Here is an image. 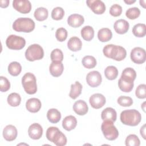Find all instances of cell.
<instances>
[{
    "label": "cell",
    "mask_w": 146,
    "mask_h": 146,
    "mask_svg": "<svg viewBox=\"0 0 146 146\" xmlns=\"http://www.w3.org/2000/svg\"><path fill=\"white\" fill-rule=\"evenodd\" d=\"M43 49L38 44H33L29 46L25 51V57L27 60L30 62L40 60L43 58Z\"/></svg>",
    "instance_id": "7"
},
{
    "label": "cell",
    "mask_w": 146,
    "mask_h": 146,
    "mask_svg": "<svg viewBox=\"0 0 146 146\" xmlns=\"http://www.w3.org/2000/svg\"><path fill=\"white\" fill-rule=\"evenodd\" d=\"M101 129L105 138L108 140H114L119 136V132L111 121L103 120Z\"/></svg>",
    "instance_id": "6"
},
{
    "label": "cell",
    "mask_w": 146,
    "mask_h": 146,
    "mask_svg": "<svg viewBox=\"0 0 146 146\" xmlns=\"http://www.w3.org/2000/svg\"><path fill=\"white\" fill-rule=\"evenodd\" d=\"M140 10L139 8L133 7L128 9L125 13L126 17L129 19H135L140 16Z\"/></svg>",
    "instance_id": "37"
},
{
    "label": "cell",
    "mask_w": 146,
    "mask_h": 146,
    "mask_svg": "<svg viewBox=\"0 0 146 146\" xmlns=\"http://www.w3.org/2000/svg\"><path fill=\"white\" fill-rule=\"evenodd\" d=\"M101 117L103 120H110L115 122L116 120L117 113L113 108L107 107L102 111Z\"/></svg>",
    "instance_id": "22"
},
{
    "label": "cell",
    "mask_w": 146,
    "mask_h": 146,
    "mask_svg": "<svg viewBox=\"0 0 146 146\" xmlns=\"http://www.w3.org/2000/svg\"><path fill=\"white\" fill-rule=\"evenodd\" d=\"M6 44L10 49L19 50L22 49L25 47L26 40L21 36L15 35H10L6 40Z\"/></svg>",
    "instance_id": "8"
},
{
    "label": "cell",
    "mask_w": 146,
    "mask_h": 146,
    "mask_svg": "<svg viewBox=\"0 0 146 146\" xmlns=\"http://www.w3.org/2000/svg\"><path fill=\"white\" fill-rule=\"evenodd\" d=\"M125 143L127 146H139L140 141L136 135L131 134L126 137Z\"/></svg>",
    "instance_id": "36"
},
{
    "label": "cell",
    "mask_w": 146,
    "mask_h": 146,
    "mask_svg": "<svg viewBox=\"0 0 146 146\" xmlns=\"http://www.w3.org/2000/svg\"><path fill=\"white\" fill-rule=\"evenodd\" d=\"M84 17L78 14L70 15L67 18V23L71 27L76 28L80 27L84 23Z\"/></svg>",
    "instance_id": "18"
},
{
    "label": "cell",
    "mask_w": 146,
    "mask_h": 146,
    "mask_svg": "<svg viewBox=\"0 0 146 146\" xmlns=\"http://www.w3.org/2000/svg\"><path fill=\"white\" fill-rule=\"evenodd\" d=\"M29 137L34 140L39 139L43 134V128L38 123L32 124L28 129Z\"/></svg>",
    "instance_id": "14"
},
{
    "label": "cell",
    "mask_w": 146,
    "mask_h": 146,
    "mask_svg": "<svg viewBox=\"0 0 146 146\" xmlns=\"http://www.w3.org/2000/svg\"><path fill=\"white\" fill-rule=\"evenodd\" d=\"M133 35L139 38L144 37L146 35V25L144 23H137L132 29Z\"/></svg>",
    "instance_id": "28"
},
{
    "label": "cell",
    "mask_w": 146,
    "mask_h": 146,
    "mask_svg": "<svg viewBox=\"0 0 146 146\" xmlns=\"http://www.w3.org/2000/svg\"><path fill=\"white\" fill-rule=\"evenodd\" d=\"M104 75L107 79L112 80L117 78L118 75V70L116 67L110 66L107 67L105 69Z\"/></svg>",
    "instance_id": "32"
},
{
    "label": "cell",
    "mask_w": 146,
    "mask_h": 146,
    "mask_svg": "<svg viewBox=\"0 0 146 146\" xmlns=\"http://www.w3.org/2000/svg\"><path fill=\"white\" fill-rule=\"evenodd\" d=\"M0 6L2 8H6L9 6V0H1L0 1Z\"/></svg>",
    "instance_id": "45"
},
{
    "label": "cell",
    "mask_w": 146,
    "mask_h": 146,
    "mask_svg": "<svg viewBox=\"0 0 146 146\" xmlns=\"http://www.w3.org/2000/svg\"><path fill=\"white\" fill-rule=\"evenodd\" d=\"M35 18L38 21H43L46 20L48 15V12L47 9L40 7L37 8L34 13Z\"/></svg>",
    "instance_id": "29"
},
{
    "label": "cell",
    "mask_w": 146,
    "mask_h": 146,
    "mask_svg": "<svg viewBox=\"0 0 146 146\" xmlns=\"http://www.w3.org/2000/svg\"><path fill=\"white\" fill-rule=\"evenodd\" d=\"M82 42L81 40L77 36L71 37L67 42V47L68 49L72 51H78L81 50Z\"/></svg>",
    "instance_id": "23"
},
{
    "label": "cell",
    "mask_w": 146,
    "mask_h": 146,
    "mask_svg": "<svg viewBox=\"0 0 146 146\" xmlns=\"http://www.w3.org/2000/svg\"><path fill=\"white\" fill-rule=\"evenodd\" d=\"M82 85L78 82L76 81L74 84H72L71 86V90L69 94V96L72 99H76L82 92Z\"/></svg>",
    "instance_id": "27"
},
{
    "label": "cell",
    "mask_w": 146,
    "mask_h": 146,
    "mask_svg": "<svg viewBox=\"0 0 146 146\" xmlns=\"http://www.w3.org/2000/svg\"><path fill=\"white\" fill-rule=\"evenodd\" d=\"M50 58L53 61L62 62L63 60V54L62 51L59 48H55L53 50L50 54Z\"/></svg>",
    "instance_id": "39"
},
{
    "label": "cell",
    "mask_w": 146,
    "mask_h": 146,
    "mask_svg": "<svg viewBox=\"0 0 146 146\" xmlns=\"http://www.w3.org/2000/svg\"><path fill=\"white\" fill-rule=\"evenodd\" d=\"M86 3L88 7L96 14H102L106 11V5L100 0H88Z\"/></svg>",
    "instance_id": "12"
},
{
    "label": "cell",
    "mask_w": 146,
    "mask_h": 146,
    "mask_svg": "<svg viewBox=\"0 0 146 146\" xmlns=\"http://www.w3.org/2000/svg\"><path fill=\"white\" fill-rule=\"evenodd\" d=\"M81 35L85 40H91L94 36V29L90 26H86L83 27L81 30Z\"/></svg>",
    "instance_id": "30"
},
{
    "label": "cell",
    "mask_w": 146,
    "mask_h": 146,
    "mask_svg": "<svg viewBox=\"0 0 146 146\" xmlns=\"http://www.w3.org/2000/svg\"><path fill=\"white\" fill-rule=\"evenodd\" d=\"M55 36L58 41L63 42L67 38V31L63 27L59 28L56 31Z\"/></svg>",
    "instance_id": "41"
},
{
    "label": "cell",
    "mask_w": 146,
    "mask_h": 146,
    "mask_svg": "<svg viewBox=\"0 0 146 146\" xmlns=\"http://www.w3.org/2000/svg\"><path fill=\"white\" fill-rule=\"evenodd\" d=\"M112 33L108 28H103L100 29L98 33V38L100 42H108L112 38Z\"/></svg>",
    "instance_id": "24"
},
{
    "label": "cell",
    "mask_w": 146,
    "mask_h": 146,
    "mask_svg": "<svg viewBox=\"0 0 146 146\" xmlns=\"http://www.w3.org/2000/svg\"><path fill=\"white\" fill-rule=\"evenodd\" d=\"M103 52L106 57L116 61L123 60L127 55V51L124 47L112 44L105 46L103 49Z\"/></svg>",
    "instance_id": "1"
},
{
    "label": "cell",
    "mask_w": 146,
    "mask_h": 146,
    "mask_svg": "<svg viewBox=\"0 0 146 146\" xmlns=\"http://www.w3.org/2000/svg\"><path fill=\"white\" fill-rule=\"evenodd\" d=\"M17 129L13 125H6L3 130V136L4 139L8 141L14 140L17 136Z\"/></svg>",
    "instance_id": "15"
},
{
    "label": "cell",
    "mask_w": 146,
    "mask_h": 146,
    "mask_svg": "<svg viewBox=\"0 0 146 146\" xmlns=\"http://www.w3.org/2000/svg\"><path fill=\"white\" fill-rule=\"evenodd\" d=\"M145 102H144L143 104H142V105H141V108H142V109H143V110L144 111V112H145Z\"/></svg>",
    "instance_id": "49"
},
{
    "label": "cell",
    "mask_w": 146,
    "mask_h": 146,
    "mask_svg": "<svg viewBox=\"0 0 146 146\" xmlns=\"http://www.w3.org/2000/svg\"><path fill=\"white\" fill-rule=\"evenodd\" d=\"M42 107V103L39 99L33 98L28 99L26 103V109L30 112L36 113L38 112Z\"/></svg>",
    "instance_id": "16"
},
{
    "label": "cell",
    "mask_w": 146,
    "mask_h": 146,
    "mask_svg": "<svg viewBox=\"0 0 146 146\" xmlns=\"http://www.w3.org/2000/svg\"><path fill=\"white\" fill-rule=\"evenodd\" d=\"M91 106L95 109H99L104 106L106 104V99L102 94L97 93L91 95L89 99Z\"/></svg>",
    "instance_id": "13"
},
{
    "label": "cell",
    "mask_w": 146,
    "mask_h": 146,
    "mask_svg": "<svg viewBox=\"0 0 146 146\" xmlns=\"http://www.w3.org/2000/svg\"><path fill=\"white\" fill-rule=\"evenodd\" d=\"M22 84L25 91L27 94L32 95L36 92V80L33 74L31 72L26 73L22 78Z\"/></svg>",
    "instance_id": "5"
},
{
    "label": "cell",
    "mask_w": 146,
    "mask_h": 146,
    "mask_svg": "<svg viewBox=\"0 0 146 146\" xmlns=\"http://www.w3.org/2000/svg\"><path fill=\"white\" fill-rule=\"evenodd\" d=\"M47 117L51 123H57L61 119V114L58 110L51 108L47 111Z\"/></svg>",
    "instance_id": "26"
},
{
    "label": "cell",
    "mask_w": 146,
    "mask_h": 146,
    "mask_svg": "<svg viewBox=\"0 0 146 146\" xmlns=\"http://www.w3.org/2000/svg\"><path fill=\"white\" fill-rule=\"evenodd\" d=\"M73 110L78 115H84L87 113L88 107L86 102L82 100H79L74 103Z\"/></svg>",
    "instance_id": "20"
},
{
    "label": "cell",
    "mask_w": 146,
    "mask_h": 146,
    "mask_svg": "<svg viewBox=\"0 0 146 146\" xmlns=\"http://www.w3.org/2000/svg\"><path fill=\"white\" fill-rule=\"evenodd\" d=\"M130 57L133 62L136 64H142L145 62L146 52L144 48L136 47L133 48L130 54Z\"/></svg>",
    "instance_id": "9"
},
{
    "label": "cell",
    "mask_w": 146,
    "mask_h": 146,
    "mask_svg": "<svg viewBox=\"0 0 146 146\" xmlns=\"http://www.w3.org/2000/svg\"><path fill=\"white\" fill-rule=\"evenodd\" d=\"M64 66L62 62L53 61L50 65L49 71L51 75L54 77L60 76L63 71Z\"/></svg>",
    "instance_id": "17"
},
{
    "label": "cell",
    "mask_w": 146,
    "mask_h": 146,
    "mask_svg": "<svg viewBox=\"0 0 146 146\" xmlns=\"http://www.w3.org/2000/svg\"><path fill=\"white\" fill-rule=\"evenodd\" d=\"M21 71L22 66L21 64L17 62H12L8 66V71L12 76H18L21 73Z\"/></svg>",
    "instance_id": "33"
},
{
    "label": "cell",
    "mask_w": 146,
    "mask_h": 146,
    "mask_svg": "<svg viewBox=\"0 0 146 146\" xmlns=\"http://www.w3.org/2000/svg\"><path fill=\"white\" fill-rule=\"evenodd\" d=\"M46 137L57 146H63L67 143V138L57 127H50L46 131Z\"/></svg>",
    "instance_id": "3"
},
{
    "label": "cell",
    "mask_w": 146,
    "mask_h": 146,
    "mask_svg": "<svg viewBox=\"0 0 146 146\" xmlns=\"http://www.w3.org/2000/svg\"><path fill=\"white\" fill-rule=\"evenodd\" d=\"M140 5L144 7V8H145V1H140Z\"/></svg>",
    "instance_id": "48"
},
{
    "label": "cell",
    "mask_w": 146,
    "mask_h": 146,
    "mask_svg": "<svg viewBox=\"0 0 146 146\" xmlns=\"http://www.w3.org/2000/svg\"><path fill=\"white\" fill-rule=\"evenodd\" d=\"M10 88V83L9 80L4 76H0V89L1 92H6Z\"/></svg>",
    "instance_id": "43"
},
{
    "label": "cell",
    "mask_w": 146,
    "mask_h": 146,
    "mask_svg": "<svg viewBox=\"0 0 146 146\" xmlns=\"http://www.w3.org/2000/svg\"><path fill=\"white\" fill-rule=\"evenodd\" d=\"M122 13V7L118 4H114L112 5L110 9V14L113 17H118L121 15Z\"/></svg>",
    "instance_id": "44"
},
{
    "label": "cell",
    "mask_w": 146,
    "mask_h": 146,
    "mask_svg": "<svg viewBox=\"0 0 146 146\" xmlns=\"http://www.w3.org/2000/svg\"><path fill=\"white\" fill-rule=\"evenodd\" d=\"M13 6L15 10L22 14H27L31 10V2L28 0H14Z\"/></svg>",
    "instance_id": "10"
},
{
    "label": "cell",
    "mask_w": 146,
    "mask_h": 146,
    "mask_svg": "<svg viewBox=\"0 0 146 146\" xmlns=\"http://www.w3.org/2000/svg\"><path fill=\"white\" fill-rule=\"evenodd\" d=\"M8 104L12 107L18 106L21 102V98L18 93L13 92L10 94L7 99Z\"/></svg>",
    "instance_id": "35"
},
{
    "label": "cell",
    "mask_w": 146,
    "mask_h": 146,
    "mask_svg": "<svg viewBox=\"0 0 146 146\" xmlns=\"http://www.w3.org/2000/svg\"><path fill=\"white\" fill-rule=\"evenodd\" d=\"M83 66L88 69L94 68L96 65V60L95 57L91 55H87L83 57L82 60Z\"/></svg>",
    "instance_id": "34"
},
{
    "label": "cell",
    "mask_w": 146,
    "mask_h": 146,
    "mask_svg": "<svg viewBox=\"0 0 146 146\" xmlns=\"http://www.w3.org/2000/svg\"><path fill=\"white\" fill-rule=\"evenodd\" d=\"M129 23L125 19H120L117 20L113 25V28L115 31L119 34L126 33L129 29Z\"/></svg>",
    "instance_id": "19"
},
{
    "label": "cell",
    "mask_w": 146,
    "mask_h": 146,
    "mask_svg": "<svg viewBox=\"0 0 146 146\" xmlns=\"http://www.w3.org/2000/svg\"><path fill=\"white\" fill-rule=\"evenodd\" d=\"M133 82L125 80L121 78L118 81V86L121 91L125 92H129L133 88Z\"/></svg>",
    "instance_id": "31"
},
{
    "label": "cell",
    "mask_w": 146,
    "mask_h": 146,
    "mask_svg": "<svg viewBox=\"0 0 146 146\" xmlns=\"http://www.w3.org/2000/svg\"><path fill=\"white\" fill-rule=\"evenodd\" d=\"M35 28V22L29 18H19L13 23V29L18 32L30 33Z\"/></svg>",
    "instance_id": "4"
},
{
    "label": "cell",
    "mask_w": 146,
    "mask_h": 146,
    "mask_svg": "<svg viewBox=\"0 0 146 146\" xmlns=\"http://www.w3.org/2000/svg\"><path fill=\"white\" fill-rule=\"evenodd\" d=\"M120 118L121 123L125 125L136 126L141 121V115L136 110H127L121 112Z\"/></svg>",
    "instance_id": "2"
},
{
    "label": "cell",
    "mask_w": 146,
    "mask_h": 146,
    "mask_svg": "<svg viewBox=\"0 0 146 146\" xmlns=\"http://www.w3.org/2000/svg\"><path fill=\"white\" fill-rule=\"evenodd\" d=\"M140 135L142 136V137L145 139V124H144L140 128Z\"/></svg>",
    "instance_id": "46"
},
{
    "label": "cell",
    "mask_w": 146,
    "mask_h": 146,
    "mask_svg": "<svg viewBox=\"0 0 146 146\" xmlns=\"http://www.w3.org/2000/svg\"><path fill=\"white\" fill-rule=\"evenodd\" d=\"M77 125V120L75 116L69 115L65 117L62 121V126L64 129L70 131L74 129Z\"/></svg>",
    "instance_id": "21"
},
{
    "label": "cell",
    "mask_w": 146,
    "mask_h": 146,
    "mask_svg": "<svg viewBox=\"0 0 146 146\" xmlns=\"http://www.w3.org/2000/svg\"><path fill=\"white\" fill-rule=\"evenodd\" d=\"M64 15V11L60 7H56L53 9L51 12V18L54 20H60Z\"/></svg>",
    "instance_id": "38"
},
{
    "label": "cell",
    "mask_w": 146,
    "mask_h": 146,
    "mask_svg": "<svg viewBox=\"0 0 146 146\" xmlns=\"http://www.w3.org/2000/svg\"><path fill=\"white\" fill-rule=\"evenodd\" d=\"M102 80V75L97 71H91L86 76V82L91 87H97L101 84Z\"/></svg>",
    "instance_id": "11"
},
{
    "label": "cell",
    "mask_w": 146,
    "mask_h": 146,
    "mask_svg": "<svg viewBox=\"0 0 146 146\" xmlns=\"http://www.w3.org/2000/svg\"><path fill=\"white\" fill-rule=\"evenodd\" d=\"M124 2L125 3L128 4V5H131V4L133 3H135V2H136V1H135V0H133V1H132V0H128V1L124 0Z\"/></svg>",
    "instance_id": "47"
},
{
    "label": "cell",
    "mask_w": 146,
    "mask_h": 146,
    "mask_svg": "<svg viewBox=\"0 0 146 146\" xmlns=\"http://www.w3.org/2000/svg\"><path fill=\"white\" fill-rule=\"evenodd\" d=\"M135 95L139 99H145L146 98V85L145 84L139 85L136 88Z\"/></svg>",
    "instance_id": "42"
},
{
    "label": "cell",
    "mask_w": 146,
    "mask_h": 146,
    "mask_svg": "<svg viewBox=\"0 0 146 146\" xmlns=\"http://www.w3.org/2000/svg\"><path fill=\"white\" fill-rule=\"evenodd\" d=\"M120 78L127 81L133 82L136 78V72L132 68L127 67L123 70Z\"/></svg>",
    "instance_id": "25"
},
{
    "label": "cell",
    "mask_w": 146,
    "mask_h": 146,
    "mask_svg": "<svg viewBox=\"0 0 146 146\" xmlns=\"http://www.w3.org/2000/svg\"><path fill=\"white\" fill-rule=\"evenodd\" d=\"M117 103L123 107H129L133 104V100L129 96H121L117 99Z\"/></svg>",
    "instance_id": "40"
}]
</instances>
